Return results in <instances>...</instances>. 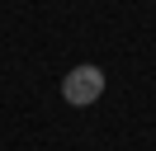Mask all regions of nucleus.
Instances as JSON below:
<instances>
[{
  "label": "nucleus",
  "mask_w": 156,
  "mask_h": 151,
  "mask_svg": "<svg viewBox=\"0 0 156 151\" xmlns=\"http://www.w3.org/2000/svg\"><path fill=\"white\" fill-rule=\"evenodd\" d=\"M99 94H104V71H99L95 61H80V66H71V71L62 76V99H66L71 109H90Z\"/></svg>",
  "instance_id": "f257e3e1"
}]
</instances>
